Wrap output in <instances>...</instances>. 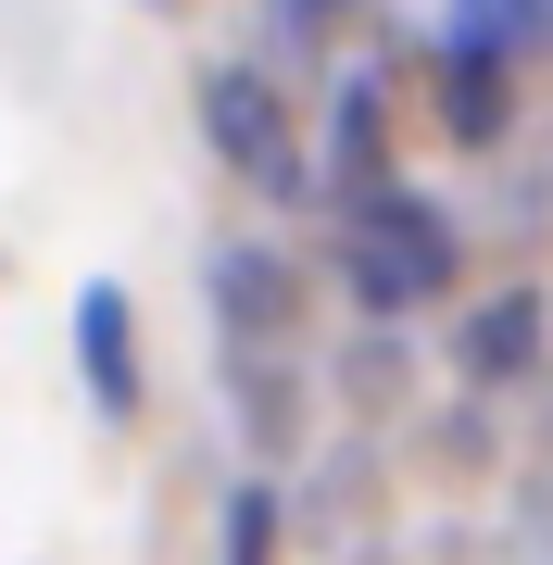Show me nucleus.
Returning <instances> with one entry per match:
<instances>
[{"label": "nucleus", "mask_w": 553, "mask_h": 565, "mask_svg": "<svg viewBox=\"0 0 553 565\" xmlns=\"http://www.w3.org/2000/svg\"><path fill=\"white\" fill-rule=\"evenodd\" d=\"M453 277H466V214L428 202V189H365V202H340V289L352 315L403 327V315H440Z\"/></svg>", "instance_id": "1"}, {"label": "nucleus", "mask_w": 553, "mask_h": 565, "mask_svg": "<svg viewBox=\"0 0 553 565\" xmlns=\"http://www.w3.org/2000/svg\"><path fill=\"white\" fill-rule=\"evenodd\" d=\"M189 114H202V139L214 163L252 189V202H277V214H302V202H328V177H315V139H302V114H289V88H277V63H202L189 76Z\"/></svg>", "instance_id": "2"}, {"label": "nucleus", "mask_w": 553, "mask_h": 565, "mask_svg": "<svg viewBox=\"0 0 553 565\" xmlns=\"http://www.w3.org/2000/svg\"><path fill=\"white\" fill-rule=\"evenodd\" d=\"M202 289H214L226 352H289V340H302V264H289L277 239H214Z\"/></svg>", "instance_id": "3"}, {"label": "nucleus", "mask_w": 553, "mask_h": 565, "mask_svg": "<svg viewBox=\"0 0 553 565\" xmlns=\"http://www.w3.org/2000/svg\"><path fill=\"white\" fill-rule=\"evenodd\" d=\"M428 126L453 151H503L515 139V51H491V39H428Z\"/></svg>", "instance_id": "4"}, {"label": "nucleus", "mask_w": 553, "mask_h": 565, "mask_svg": "<svg viewBox=\"0 0 553 565\" xmlns=\"http://www.w3.org/2000/svg\"><path fill=\"white\" fill-rule=\"evenodd\" d=\"M76 377H88V415L102 427H139V403H151V377H139V302H126L114 277L76 289Z\"/></svg>", "instance_id": "5"}, {"label": "nucleus", "mask_w": 553, "mask_h": 565, "mask_svg": "<svg viewBox=\"0 0 553 565\" xmlns=\"http://www.w3.org/2000/svg\"><path fill=\"white\" fill-rule=\"evenodd\" d=\"M390 76L377 63H352V76L328 88V139H315V177H328V202H365V189H390Z\"/></svg>", "instance_id": "6"}, {"label": "nucleus", "mask_w": 553, "mask_h": 565, "mask_svg": "<svg viewBox=\"0 0 553 565\" xmlns=\"http://www.w3.org/2000/svg\"><path fill=\"white\" fill-rule=\"evenodd\" d=\"M541 352H553V302H541V289H491V302H466V327H453L466 390H515Z\"/></svg>", "instance_id": "7"}, {"label": "nucleus", "mask_w": 553, "mask_h": 565, "mask_svg": "<svg viewBox=\"0 0 553 565\" xmlns=\"http://www.w3.org/2000/svg\"><path fill=\"white\" fill-rule=\"evenodd\" d=\"M226 403L252 415V440H265V452L302 440V377H289V352H226Z\"/></svg>", "instance_id": "8"}, {"label": "nucleus", "mask_w": 553, "mask_h": 565, "mask_svg": "<svg viewBox=\"0 0 553 565\" xmlns=\"http://www.w3.org/2000/svg\"><path fill=\"white\" fill-rule=\"evenodd\" d=\"M453 39H491V51H515V63H529V51H553V0H453Z\"/></svg>", "instance_id": "9"}, {"label": "nucleus", "mask_w": 553, "mask_h": 565, "mask_svg": "<svg viewBox=\"0 0 553 565\" xmlns=\"http://www.w3.org/2000/svg\"><path fill=\"white\" fill-rule=\"evenodd\" d=\"M226 541H214V565H277V541H289V503H277V490L265 478H252V490H226Z\"/></svg>", "instance_id": "10"}, {"label": "nucleus", "mask_w": 553, "mask_h": 565, "mask_svg": "<svg viewBox=\"0 0 553 565\" xmlns=\"http://www.w3.org/2000/svg\"><path fill=\"white\" fill-rule=\"evenodd\" d=\"M151 13H177V0H151Z\"/></svg>", "instance_id": "11"}]
</instances>
